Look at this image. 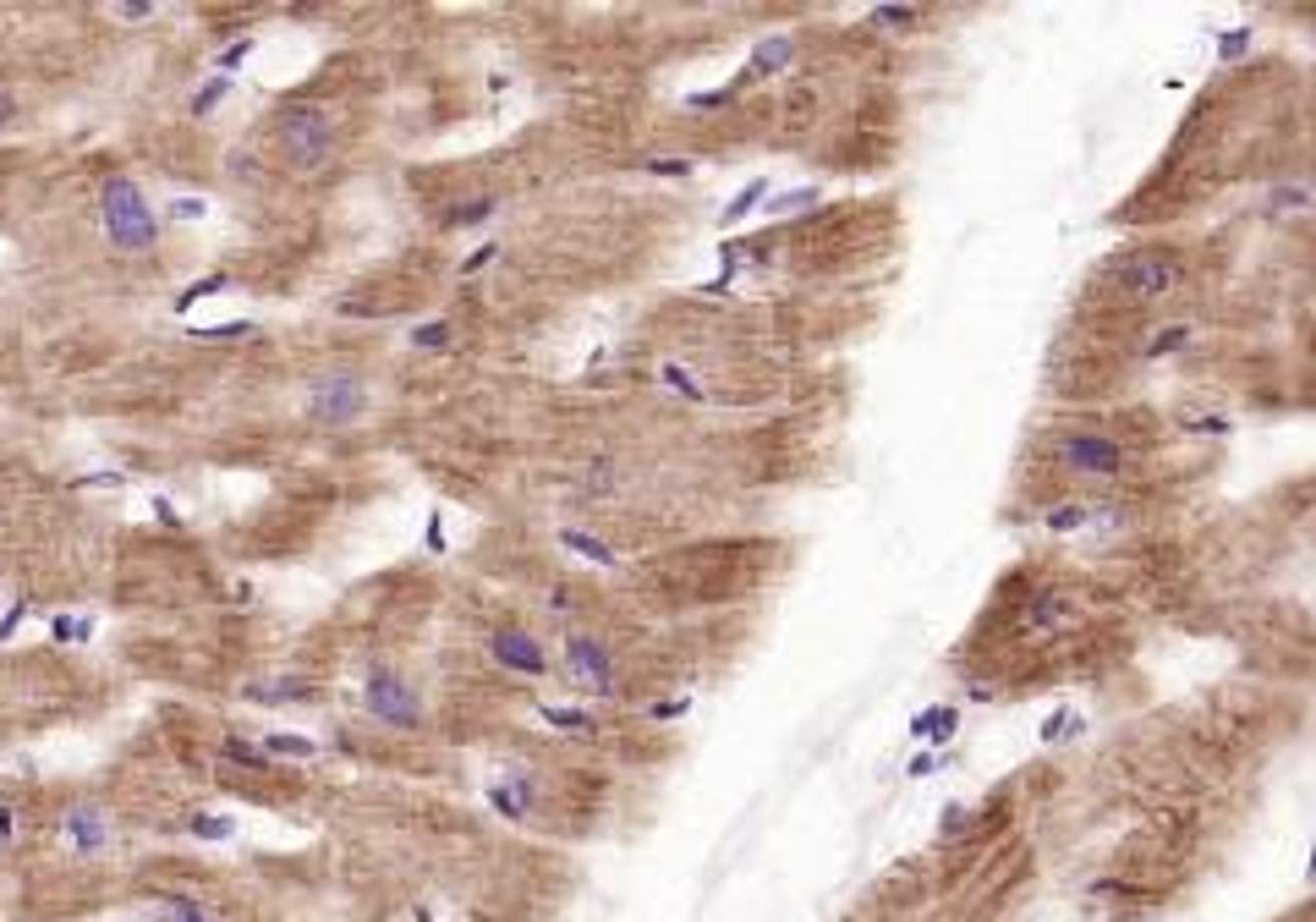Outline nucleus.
<instances>
[{
    "label": "nucleus",
    "instance_id": "nucleus-33",
    "mask_svg": "<svg viewBox=\"0 0 1316 922\" xmlns=\"http://www.w3.org/2000/svg\"><path fill=\"white\" fill-rule=\"evenodd\" d=\"M647 177H692V160H642Z\"/></svg>",
    "mask_w": 1316,
    "mask_h": 922
},
{
    "label": "nucleus",
    "instance_id": "nucleus-10",
    "mask_svg": "<svg viewBox=\"0 0 1316 922\" xmlns=\"http://www.w3.org/2000/svg\"><path fill=\"white\" fill-rule=\"evenodd\" d=\"M790 61H796V39H790V33H768V39L752 50L747 77H774V72H785Z\"/></svg>",
    "mask_w": 1316,
    "mask_h": 922
},
{
    "label": "nucleus",
    "instance_id": "nucleus-19",
    "mask_svg": "<svg viewBox=\"0 0 1316 922\" xmlns=\"http://www.w3.org/2000/svg\"><path fill=\"white\" fill-rule=\"evenodd\" d=\"M226 757L242 769H270L275 763V757L264 752V741H248V736H226Z\"/></svg>",
    "mask_w": 1316,
    "mask_h": 922
},
{
    "label": "nucleus",
    "instance_id": "nucleus-18",
    "mask_svg": "<svg viewBox=\"0 0 1316 922\" xmlns=\"http://www.w3.org/2000/svg\"><path fill=\"white\" fill-rule=\"evenodd\" d=\"M248 335H259L253 319H226V324H197L192 341H248Z\"/></svg>",
    "mask_w": 1316,
    "mask_h": 922
},
{
    "label": "nucleus",
    "instance_id": "nucleus-41",
    "mask_svg": "<svg viewBox=\"0 0 1316 922\" xmlns=\"http://www.w3.org/2000/svg\"><path fill=\"white\" fill-rule=\"evenodd\" d=\"M686 708H692V703H686V697H670V703H653V708H647V714H653V719H681Z\"/></svg>",
    "mask_w": 1316,
    "mask_h": 922
},
{
    "label": "nucleus",
    "instance_id": "nucleus-14",
    "mask_svg": "<svg viewBox=\"0 0 1316 922\" xmlns=\"http://www.w3.org/2000/svg\"><path fill=\"white\" fill-rule=\"evenodd\" d=\"M231 286H237V275L214 270V275L192 280L187 291H176V302H170V308H176V313H192V308H197V302H203V297H220V291H231Z\"/></svg>",
    "mask_w": 1316,
    "mask_h": 922
},
{
    "label": "nucleus",
    "instance_id": "nucleus-45",
    "mask_svg": "<svg viewBox=\"0 0 1316 922\" xmlns=\"http://www.w3.org/2000/svg\"><path fill=\"white\" fill-rule=\"evenodd\" d=\"M11 830H17V813H11V808H0V840H11Z\"/></svg>",
    "mask_w": 1316,
    "mask_h": 922
},
{
    "label": "nucleus",
    "instance_id": "nucleus-30",
    "mask_svg": "<svg viewBox=\"0 0 1316 922\" xmlns=\"http://www.w3.org/2000/svg\"><path fill=\"white\" fill-rule=\"evenodd\" d=\"M28 610H33V599H11V610L0 615V643H11V637H17V626L28 621Z\"/></svg>",
    "mask_w": 1316,
    "mask_h": 922
},
{
    "label": "nucleus",
    "instance_id": "nucleus-32",
    "mask_svg": "<svg viewBox=\"0 0 1316 922\" xmlns=\"http://www.w3.org/2000/svg\"><path fill=\"white\" fill-rule=\"evenodd\" d=\"M423 550H428V555H445V550H450V544H445V517H439V511L428 517V528H423Z\"/></svg>",
    "mask_w": 1316,
    "mask_h": 922
},
{
    "label": "nucleus",
    "instance_id": "nucleus-8",
    "mask_svg": "<svg viewBox=\"0 0 1316 922\" xmlns=\"http://www.w3.org/2000/svg\"><path fill=\"white\" fill-rule=\"evenodd\" d=\"M488 653H494V664L510 675H549V653H543V643L532 632H521V626L488 632Z\"/></svg>",
    "mask_w": 1316,
    "mask_h": 922
},
{
    "label": "nucleus",
    "instance_id": "nucleus-16",
    "mask_svg": "<svg viewBox=\"0 0 1316 922\" xmlns=\"http://www.w3.org/2000/svg\"><path fill=\"white\" fill-rule=\"evenodd\" d=\"M543 714V725H554V730H565V736H587L592 730V714L587 708H565V703H543L538 708Z\"/></svg>",
    "mask_w": 1316,
    "mask_h": 922
},
{
    "label": "nucleus",
    "instance_id": "nucleus-23",
    "mask_svg": "<svg viewBox=\"0 0 1316 922\" xmlns=\"http://www.w3.org/2000/svg\"><path fill=\"white\" fill-rule=\"evenodd\" d=\"M264 752L270 757H319V746H313L308 736H286V730H275V736H264Z\"/></svg>",
    "mask_w": 1316,
    "mask_h": 922
},
{
    "label": "nucleus",
    "instance_id": "nucleus-34",
    "mask_svg": "<svg viewBox=\"0 0 1316 922\" xmlns=\"http://www.w3.org/2000/svg\"><path fill=\"white\" fill-rule=\"evenodd\" d=\"M1185 434H1229V417H1180Z\"/></svg>",
    "mask_w": 1316,
    "mask_h": 922
},
{
    "label": "nucleus",
    "instance_id": "nucleus-37",
    "mask_svg": "<svg viewBox=\"0 0 1316 922\" xmlns=\"http://www.w3.org/2000/svg\"><path fill=\"white\" fill-rule=\"evenodd\" d=\"M933 769H938V752H933V746H922V752H916L911 763H905V775H911V780H927Z\"/></svg>",
    "mask_w": 1316,
    "mask_h": 922
},
{
    "label": "nucleus",
    "instance_id": "nucleus-9",
    "mask_svg": "<svg viewBox=\"0 0 1316 922\" xmlns=\"http://www.w3.org/2000/svg\"><path fill=\"white\" fill-rule=\"evenodd\" d=\"M61 835H66V851H72V857H99V851L110 846L115 824H110V813L104 808H94V802H77V808L61 813Z\"/></svg>",
    "mask_w": 1316,
    "mask_h": 922
},
{
    "label": "nucleus",
    "instance_id": "nucleus-5",
    "mask_svg": "<svg viewBox=\"0 0 1316 922\" xmlns=\"http://www.w3.org/2000/svg\"><path fill=\"white\" fill-rule=\"evenodd\" d=\"M302 412H308V423H319V428L357 423V417L368 412V384H363V373H352V368L319 373V379L308 384V401H302Z\"/></svg>",
    "mask_w": 1316,
    "mask_h": 922
},
{
    "label": "nucleus",
    "instance_id": "nucleus-17",
    "mask_svg": "<svg viewBox=\"0 0 1316 922\" xmlns=\"http://www.w3.org/2000/svg\"><path fill=\"white\" fill-rule=\"evenodd\" d=\"M187 835L214 846V840H231V835H237V819H220V813H187Z\"/></svg>",
    "mask_w": 1316,
    "mask_h": 922
},
{
    "label": "nucleus",
    "instance_id": "nucleus-28",
    "mask_svg": "<svg viewBox=\"0 0 1316 922\" xmlns=\"http://www.w3.org/2000/svg\"><path fill=\"white\" fill-rule=\"evenodd\" d=\"M226 93H231V77H208V83L192 93V110H197V115H208L220 99H226Z\"/></svg>",
    "mask_w": 1316,
    "mask_h": 922
},
{
    "label": "nucleus",
    "instance_id": "nucleus-29",
    "mask_svg": "<svg viewBox=\"0 0 1316 922\" xmlns=\"http://www.w3.org/2000/svg\"><path fill=\"white\" fill-rule=\"evenodd\" d=\"M916 17H922L916 6H878L872 11V28H911Z\"/></svg>",
    "mask_w": 1316,
    "mask_h": 922
},
{
    "label": "nucleus",
    "instance_id": "nucleus-36",
    "mask_svg": "<svg viewBox=\"0 0 1316 922\" xmlns=\"http://www.w3.org/2000/svg\"><path fill=\"white\" fill-rule=\"evenodd\" d=\"M960 830H965V808H960V802H949V808H943V819H938V835L954 840Z\"/></svg>",
    "mask_w": 1316,
    "mask_h": 922
},
{
    "label": "nucleus",
    "instance_id": "nucleus-15",
    "mask_svg": "<svg viewBox=\"0 0 1316 922\" xmlns=\"http://www.w3.org/2000/svg\"><path fill=\"white\" fill-rule=\"evenodd\" d=\"M763 198H768V177H752V182H747V187H741V193L725 204V215H719V226H741V220H747L752 209L763 204Z\"/></svg>",
    "mask_w": 1316,
    "mask_h": 922
},
{
    "label": "nucleus",
    "instance_id": "nucleus-2",
    "mask_svg": "<svg viewBox=\"0 0 1316 922\" xmlns=\"http://www.w3.org/2000/svg\"><path fill=\"white\" fill-rule=\"evenodd\" d=\"M1047 467L1075 484H1125L1141 467V450L1114 423H1064L1047 434Z\"/></svg>",
    "mask_w": 1316,
    "mask_h": 922
},
{
    "label": "nucleus",
    "instance_id": "nucleus-31",
    "mask_svg": "<svg viewBox=\"0 0 1316 922\" xmlns=\"http://www.w3.org/2000/svg\"><path fill=\"white\" fill-rule=\"evenodd\" d=\"M499 209V198H477V204H467V209H456V215H450V226H477V220H488Z\"/></svg>",
    "mask_w": 1316,
    "mask_h": 922
},
{
    "label": "nucleus",
    "instance_id": "nucleus-27",
    "mask_svg": "<svg viewBox=\"0 0 1316 922\" xmlns=\"http://www.w3.org/2000/svg\"><path fill=\"white\" fill-rule=\"evenodd\" d=\"M450 335H456V330H450L445 319H428V324H417V330H412V346H423V352H439V346H450Z\"/></svg>",
    "mask_w": 1316,
    "mask_h": 922
},
{
    "label": "nucleus",
    "instance_id": "nucleus-44",
    "mask_svg": "<svg viewBox=\"0 0 1316 922\" xmlns=\"http://www.w3.org/2000/svg\"><path fill=\"white\" fill-rule=\"evenodd\" d=\"M154 517L165 522V528H181V517H176V506H170V500H154Z\"/></svg>",
    "mask_w": 1316,
    "mask_h": 922
},
{
    "label": "nucleus",
    "instance_id": "nucleus-4",
    "mask_svg": "<svg viewBox=\"0 0 1316 922\" xmlns=\"http://www.w3.org/2000/svg\"><path fill=\"white\" fill-rule=\"evenodd\" d=\"M275 148L297 177H313L335 160V121L324 104H291V110L275 121Z\"/></svg>",
    "mask_w": 1316,
    "mask_h": 922
},
{
    "label": "nucleus",
    "instance_id": "nucleus-22",
    "mask_svg": "<svg viewBox=\"0 0 1316 922\" xmlns=\"http://www.w3.org/2000/svg\"><path fill=\"white\" fill-rule=\"evenodd\" d=\"M818 204V187H790V193H779V198H768V215H801V209H812Z\"/></svg>",
    "mask_w": 1316,
    "mask_h": 922
},
{
    "label": "nucleus",
    "instance_id": "nucleus-25",
    "mask_svg": "<svg viewBox=\"0 0 1316 922\" xmlns=\"http://www.w3.org/2000/svg\"><path fill=\"white\" fill-rule=\"evenodd\" d=\"M581 489H587V495H609L614 489V456H592V467L581 473Z\"/></svg>",
    "mask_w": 1316,
    "mask_h": 922
},
{
    "label": "nucleus",
    "instance_id": "nucleus-13",
    "mask_svg": "<svg viewBox=\"0 0 1316 922\" xmlns=\"http://www.w3.org/2000/svg\"><path fill=\"white\" fill-rule=\"evenodd\" d=\"M154 901H159V922H214V917H208V906L197 901V895L165 890V895H154Z\"/></svg>",
    "mask_w": 1316,
    "mask_h": 922
},
{
    "label": "nucleus",
    "instance_id": "nucleus-35",
    "mask_svg": "<svg viewBox=\"0 0 1316 922\" xmlns=\"http://www.w3.org/2000/svg\"><path fill=\"white\" fill-rule=\"evenodd\" d=\"M1245 50H1251V33H1245V28H1240V33H1223V39H1218V55H1223V61H1240Z\"/></svg>",
    "mask_w": 1316,
    "mask_h": 922
},
{
    "label": "nucleus",
    "instance_id": "nucleus-26",
    "mask_svg": "<svg viewBox=\"0 0 1316 922\" xmlns=\"http://www.w3.org/2000/svg\"><path fill=\"white\" fill-rule=\"evenodd\" d=\"M248 697L253 703H302V697H313V686H302V681H291V686H248Z\"/></svg>",
    "mask_w": 1316,
    "mask_h": 922
},
{
    "label": "nucleus",
    "instance_id": "nucleus-46",
    "mask_svg": "<svg viewBox=\"0 0 1316 922\" xmlns=\"http://www.w3.org/2000/svg\"><path fill=\"white\" fill-rule=\"evenodd\" d=\"M1306 879L1316 884V846H1311V862H1306Z\"/></svg>",
    "mask_w": 1316,
    "mask_h": 922
},
{
    "label": "nucleus",
    "instance_id": "nucleus-11",
    "mask_svg": "<svg viewBox=\"0 0 1316 922\" xmlns=\"http://www.w3.org/2000/svg\"><path fill=\"white\" fill-rule=\"evenodd\" d=\"M954 730H960V708H949V703H938V708H922V714L911 719V736H916V741H927V746H943V741H954Z\"/></svg>",
    "mask_w": 1316,
    "mask_h": 922
},
{
    "label": "nucleus",
    "instance_id": "nucleus-43",
    "mask_svg": "<svg viewBox=\"0 0 1316 922\" xmlns=\"http://www.w3.org/2000/svg\"><path fill=\"white\" fill-rule=\"evenodd\" d=\"M494 253H499V248H494V242H483V248H477V253H472V259H467V264H461V270H467V275H477V270H483V264H488V259H494Z\"/></svg>",
    "mask_w": 1316,
    "mask_h": 922
},
{
    "label": "nucleus",
    "instance_id": "nucleus-7",
    "mask_svg": "<svg viewBox=\"0 0 1316 922\" xmlns=\"http://www.w3.org/2000/svg\"><path fill=\"white\" fill-rule=\"evenodd\" d=\"M565 675L592 697H614V653L592 632H565Z\"/></svg>",
    "mask_w": 1316,
    "mask_h": 922
},
{
    "label": "nucleus",
    "instance_id": "nucleus-6",
    "mask_svg": "<svg viewBox=\"0 0 1316 922\" xmlns=\"http://www.w3.org/2000/svg\"><path fill=\"white\" fill-rule=\"evenodd\" d=\"M363 703H368V714H374L379 725H390V730H417L423 725V703H417L412 681H406L401 670H390V664H374V670H368Z\"/></svg>",
    "mask_w": 1316,
    "mask_h": 922
},
{
    "label": "nucleus",
    "instance_id": "nucleus-20",
    "mask_svg": "<svg viewBox=\"0 0 1316 922\" xmlns=\"http://www.w3.org/2000/svg\"><path fill=\"white\" fill-rule=\"evenodd\" d=\"M50 637L55 643H88V637H94V615H55Z\"/></svg>",
    "mask_w": 1316,
    "mask_h": 922
},
{
    "label": "nucleus",
    "instance_id": "nucleus-3",
    "mask_svg": "<svg viewBox=\"0 0 1316 922\" xmlns=\"http://www.w3.org/2000/svg\"><path fill=\"white\" fill-rule=\"evenodd\" d=\"M99 226H104V237H110V248L126 253V259H137V253H148L159 242L154 204H148L143 187L132 177H121V171H110V177L99 182Z\"/></svg>",
    "mask_w": 1316,
    "mask_h": 922
},
{
    "label": "nucleus",
    "instance_id": "nucleus-21",
    "mask_svg": "<svg viewBox=\"0 0 1316 922\" xmlns=\"http://www.w3.org/2000/svg\"><path fill=\"white\" fill-rule=\"evenodd\" d=\"M253 50H259V39L253 33H242V39H231L226 50L214 55V66H220V77H231V72H242V61H253Z\"/></svg>",
    "mask_w": 1316,
    "mask_h": 922
},
{
    "label": "nucleus",
    "instance_id": "nucleus-40",
    "mask_svg": "<svg viewBox=\"0 0 1316 922\" xmlns=\"http://www.w3.org/2000/svg\"><path fill=\"white\" fill-rule=\"evenodd\" d=\"M104 484H110V489H121L126 478H121V473H88V478H77V489H104Z\"/></svg>",
    "mask_w": 1316,
    "mask_h": 922
},
{
    "label": "nucleus",
    "instance_id": "nucleus-39",
    "mask_svg": "<svg viewBox=\"0 0 1316 922\" xmlns=\"http://www.w3.org/2000/svg\"><path fill=\"white\" fill-rule=\"evenodd\" d=\"M115 17H126V22H137V17H154V0H126V6H115Z\"/></svg>",
    "mask_w": 1316,
    "mask_h": 922
},
{
    "label": "nucleus",
    "instance_id": "nucleus-24",
    "mask_svg": "<svg viewBox=\"0 0 1316 922\" xmlns=\"http://www.w3.org/2000/svg\"><path fill=\"white\" fill-rule=\"evenodd\" d=\"M659 379L670 384V390H681L686 401H708V390H703V384H697V379H692V373H686L681 363H664V368H659Z\"/></svg>",
    "mask_w": 1316,
    "mask_h": 922
},
{
    "label": "nucleus",
    "instance_id": "nucleus-12",
    "mask_svg": "<svg viewBox=\"0 0 1316 922\" xmlns=\"http://www.w3.org/2000/svg\"><path fill=\"white\" fill-rule=\"evenodd\" d=\"M560 544H565V550H576L581 560H592V566H609V571L620 566V555H614L609 544L598 539V533H587V528H560Z\"/></svg>",
    "mask_w": 1316,
    "mask_h": 922
},
{
    "label": "nucleus",
    "instance_id": "nucleus-42",
    "mask_svg": "<svg viewBox=\"0 0 1316 922\" xmlns=\"http://www.w3.org/2000/svg\"><path fill=\"white\" fill-rule=\"evenodd\" d=\"M170 215H176V220H197V215H203V198H176V204H170Z\"/></svg>",
    "mask_w": 1316,
    "mask_h": 922
},
{
    "label": "nucleus",
    "instance_id": "nucleus-38",
    "mask_svg": "<svg viewBox=\"0 0 1316 922\" xmlns=\"http://www.w3.org/2000/svg\"><path fill=\"white\" fill-rule=\"evenodd\" d=\"M17 110H22L17 88H6V83H0V126H11V121H17Z\"/></svg>",
    "mask_w": 1316,
    "mask_h": 922
},
{
    "label": "nucleus",
    "instance_id": "nucleus-1",
    "mask_svg": "<svg viewBox=\"0 0 1316 922\" xmlns=\"http://www.w3.org/2000/svg\"><path fill=\"white\" fill-rule=\"evenodd\" d=\"M1191 280V253L1169 248V242H1147V248H1125L1109 259V270L1098 275V297L1109 308H1158V302L1180 297Z\"/></svg>",
    "mask_w": 1316,
    "mask_h": 922
}]
</instances>
